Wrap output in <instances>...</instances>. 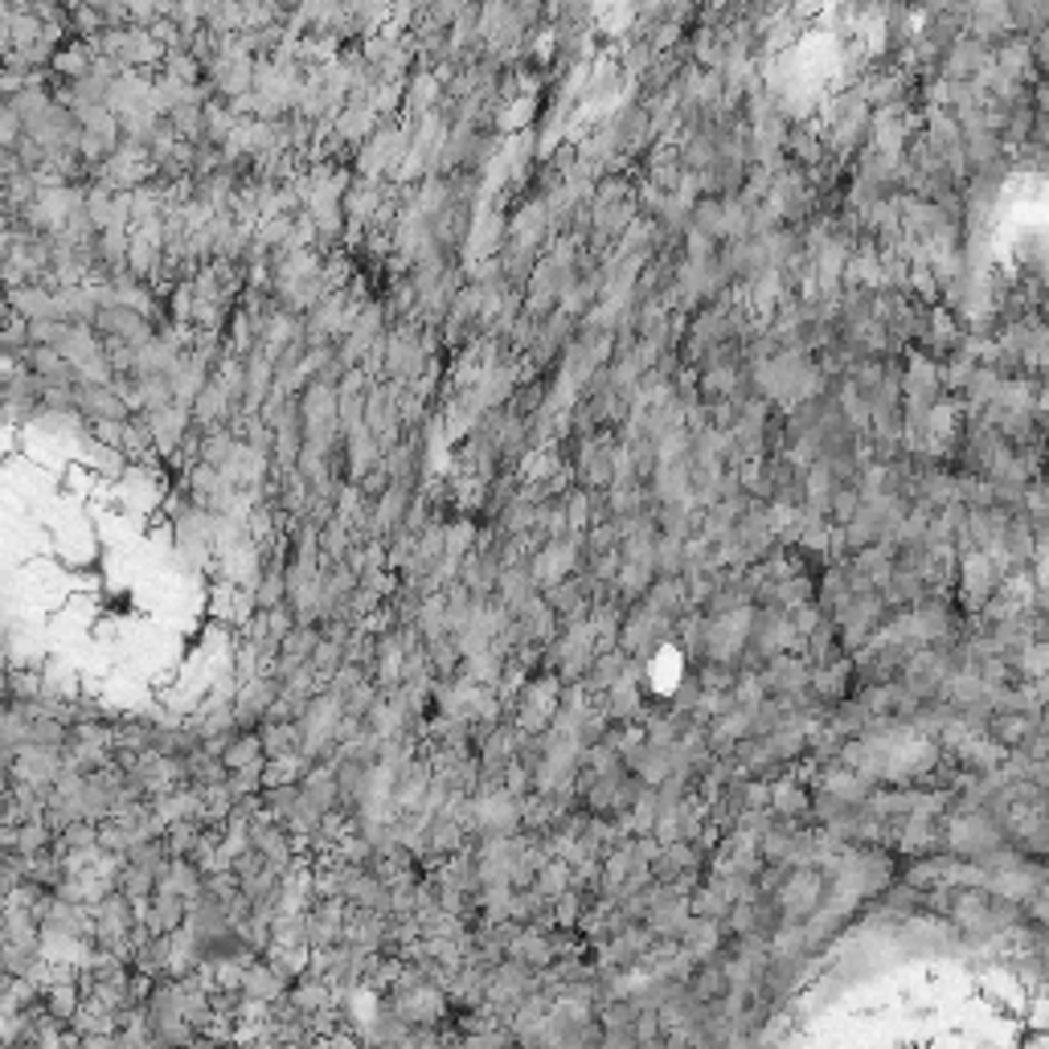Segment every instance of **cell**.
<instances>
[{
    "label": "cell",
    "instance_id": "cell-31",
    "mask_svg": "<svg viewBox=\"0 0 1049 1049\" xmlns=\"http://www.w3.org/2000/svg\"><path fill=\"white\" fill-rule=\"evenodd\" d=\"M533 890L546 893V898H558V893L570 890V865L558 862V857H549L537 874H533Z\"/></svg>",
    "mask_w": 1049,
    "mask_h": 1049
},
{
    "label": "cell",
    "instance_id": "cell-27",
    "mask_svg": "<svg viewBox=\"0 0 1049 1049\" xmlns=\"http://www.w3.org/2000/svg\"><path fill=\"white\" fill-rule=\"evenodd\" d=\"M721 214H726V202L721 197H697L693 202V209H689V226L685 230H697V235H705V238H714L721 247Z\"/></svg>",
    "mask_w": 1049,
    "mask_h": 1049
},
{
    "label": "cell",
    "instance_id": "cell-34",
    "mask_svg": "<svg viewBox=\"0 0 1049 1049\" xmlns=\"http://www.w3.org/2000/svg\"><path fill=\"white\" fill-rule=\"evenodd\" d=\"M263 771L266 763H254V767H242V771H230V791H235L238 799H251V796H263Z\"/></svg>",
    "mask_w": 1049,
    "mask_h": 1049
},
{
    "label": "cell",
    "instance_id": "cell-28",
    "mask_svg": "<svg viewBox=\"0 0 1049 1049\" xmlns=\"http://www.w3.org/2000/svg\"><path fill=\"white\" fill-rule=\"evenodd\" d=\"M16 853L21 857H42V853H54V832H49L46 820H25L16 824Z\"/></svg>",
    "mask_w": 1049,
    "mask_h": 1049
},
{
    "label": "cell",
    "instance_id": "cell-3",
    "mask_svg": "<svg viewBox=\"0 0 1049 1049\" xmlns=\"http://www.w3.org/2000/svg\"><path fill=\"white\" fill-rule=\"evenodd\" d=\"M956 591H959V598H964L968 612H980L988 598L1001 591V574H996V566H992L988 554H976V549H971V554H959Z\"/></svg>",
    "mask_w": 1049,
    "mask_h": 1049
},
{
    "label": "cell",
    "instance_id": "cell-7",
    "mask_svg": "<svg viewBox=\"0 0 1049 1049\" xmlns=\"http://www.w3.org/2000/svg\"><path fill=\"white\" fill-rule=\"evenodd\" d=\"M759 681H763L767 697H791V693L808 689L812 669L803 664V657H799V652H779V657H771L767 664L759 669Z\"/></svg>",
    "mask_w": 1049,
    "mask_h": 1049
},
{
    "label": "cell",
    "instance_id": "cell-13",
    "mask_svg": "<svg viewBox=\"0 0 1049 1049\" xmlns=\"http://www.w3.org/2000/svg\"><path fill=\"white\" fill-rule=\"evenodd\" d=\"M287 996V980H283L280 971L271 968L263 956L254 959L251 968H242V1001H254V1004H275Z\"/></svg>",
    "mask_w": 1049,
    "mask_h": 1049
},
{
    "label": "cell",
    "instance_id": "cell-16",
    "mask_svg": "<svg viewBox=\"0 0 1049 1049\" xmlns=\"http://www.w3.org/2000/svg\"><path fill=\"white\" fill-rule=\"evenodd\" d=\"M640 603L652 615H660V619H681L685 612H693L681 579H652V586H648V595H643Z\"/></svg>",
    "mask_w": 1049,
    "mask_h": 1049
},
{
    "label": "cell",
    "instance_id": "cell-14",
    "mask_svg": "<svg viewBox=\"0 0 1049 1049\" xmlns=\"http://www.w3.org/2000/svg\"><path fill=\"white\" fill-rule=\"evenodd\" d=\"M140 910V926L148 931V935H176L181 926H185V902L176 898V893H152L148 898V907H136Z\"/></svg>",
    "mask_w": 1049,
    "mask_h": 1049
},
{
    "label": "cell",
    "instance_id": "cell-20",
    "mask_svg": "<svg viewBox=\"0 0 1049 1049\" xmlns=\"http://www.w3.org/2000/svg\"><path fill=\"white\" fill-rule=\"evenodd\" d=\"M848 566H853V570H857V574H862V579L869 582L874 591H881V586L890 582V574H893V546H886V541H881V546L862 549V554H853V558H848Z\"/></svg>",
    "mask_w": 1049,
    "mask_h": 1049
},
{
    "label": "cell",
    "instance_id": "cell-6",
    "mask_svg": "<svg viewBox=\"0 0 1049 1049\" xmlns=\"http://www.w3.org/2000/svg\"><path fill=\"white\" fill-rule=\"evenodd\" d=\"M1037 726H1046V714H1021V709H996L992 718H988L984 726V738L996 746V751L1013 754L1021 751L1025 742H1029V734H1034Z\"/></svg>",
    "mask_w": 1049,
    "mask_h": 1049
},
{
    "label": "cell",
    "instance_id": "cell-11",
    "mask_svg": "<svg viewBox=\"0 0 1049 1049\" xmlns=\"http://www.w3.org/2000/svg\"><path fill=\"white\" fill-rule=\"evenodd\" d=\"M574 320L562 312H549L546 320H537V337H533L529 345V361L533 365H549L554 357H562V349L574 341Z\"/></svg>",
    "mask_w": 1049,
    "mask_h": 1049
},
{
    "label": "cell",
    "instance_id": "cell-21",
    "mask_svg": "<svg viewBox=\"0 0 1049 1049\" xmlns=\"http://www.w3.org/2000/svg\"><path fill=\"white\" fill-rule=\"evenodd\" d=\"M221 763H226V771H242V767H254V763H266L259 730H238V734L226 738V742H221Z\"/></svg>",
    "mask_w": 1049,
    "mask_h": 1049
},
{
    "label": "cell",
    "instance_id": "cell-2",
    "mask_svg": "<svg viewBox=\"0 0 1049 1049\" xmlns=\"http://www.w3.org/2000/svg\"><path fill=\"white\" fill-rule=\"evenodd\" d=\"M529 574L537 582V591H549L566 582L570 574H579V537H558V541H541L529 554Z\"/></svg>",
    "mask_w": 1049,
    "mask_h": 1049
},
{
    "label": "cell",
    "instance_id": "cell-23",
    "mask_svg": "<svg viewBox=\"0 0 1049 1049\" xmlns=\"http://www.w3.org/2000/svg\"><path fill=\"white\" fill-rule=\"evenodd\" d=\"M238 447V435L230 431V426H214V431H202V438H197V464H209V468H226L230 464V455H235Z\"/></svg>",
    "mask_w": 1049,
    "mask_h": 1049
},
{
    "label": "cell",
    "instance_id": "cell-32",
    "mask_svg": "<svg viewBox=\"0 0 1049 1049\" xmlns=\"http://www.w3.org/2000/svg\"><path fill=\"white\" fill-rule=\"evenodd\" d=\"M862 492H857V484H836L829 497V525L832 529H841L857 509H862Z\"/></svg>",
    "mask_w": 1049,
    "mask_h": 1049
},
{
    "label": "cell",
    "instance_id": "cell-15",
    "mask_svg": "<svg viewBox=\"0 0 1049 1049\" xmlns=\"http://www.w3.org/2000/svg\"><path fill=\"white\" fill-rule=\"evenodd\" d=\"M259 742H263L266 763H280V759H296V754H304L299 721H263V726H259Z\"/></svg>",
    "mask_w": 1049,
    "mask_h": 1049
},
{
    "label": "cell",
    "instance_id": "cell-33",
    "mask_svg": "<svg viewBox=\"0 0 1049 1049\" xmlns=\"http://www.w3.org/2000/svg\"><path fill=\"white\" fill-rule=\"evenodd\" d=\"M66 734H70V726H66V721L37 718V721H30V742H25V746H49V751H62Z\"/></svg>",
    "mask_w": 1049,
    "mask_h": 1049
},
{
    "label": "cell",
    "instance_id": "cell-1",
    "mask_svg": "<svg viewBox=\"0 0 1049 1049\" xmlns=\"http://www.w3.org/2000/svg\"><path fill=\"white\" fill-rule=\"evenodd\" d=\"M612 435H586L579 438L574 447V488L582 492H607L615 484V471H612Z\"/></svg>",
    "mask_w": 1049,
    "mask_h": 1049
},
{
    "label": "cell",
    "instance_id": "cell-22",
    "mask_svg": "<svg viewBox=\"0 0 1049 1049\" xmlns=\"http://www.w3.org/2000/svg\"><path fill=\"white\" fill-rule=\"evenodd\" d=\"M476 529H480L476 521L464 517V513H455V517L443 525V558L455 566L464 562L471 549H476Z\"/></svg>",
    "mask_w": 1049,
    "mask_h": 1049
},
{
    "label": "cell",
    "instance_id": "cell-10",
    "mask_svg": "<svg viewBox=\"0 0 1049 1049\" xmlns=\"http://www.w3.org/2000/svg\"><path fill=\"white\" fill-rule=\"evenodd\" d=\"M144 423H148V435H152V452L157 455H181V443H185L189 435V410L181 407H164V410H152V414H144Z\"/></svg>",
    "mask_w": 1049,
    "mask_h": 1049
},
{
    "label": "cell",
    "instance_id": "cell-8",
    "mask_svg": "<svg viewBox=\"0 0 1049 1049\" xmlns=\"http://www.w3.org/2000/svg\"><path fill=\"white\" fill-rule=\"evenodd\" d=\"M75 410L87 423H127L132 410L111 386H94V381H79L75 386Z\"/></svg>",
    "mask_w": 1049,
    "mask_h": 1049
},
{
    "label": "cell",
    "instance_id": "cell-24",
    "mask_svg": "<svg viewBox=\"0 0 1049 1049\" xmlns=\"http://www.w3.org/2000/svg\"><path fill=\"white\" fill-rule=\"evenodd\" d=\"M111 890H119L132 902V907H148V898L157 893V877L148 874V869H140V865H119V874H115V886Z\"/></svg>",
    "mask_w": 1049,
    "mask_h": 1049
},
{
    "label": "cell",
    "instance_id": "cell-19",
    "mask_svg": "<svg viewBox=\"0 0 1049 1049\" xmlns=\"http://www.w3.org/2000/svg\"><path fill=\"white\" fill-rule=\"evenodd\" d=\"M4 304L13 308V316H21L25 324H33V320H58L54 316V292H46V287H33V283H25V287H13V292H4Z\"/></svg>",
    "mask_w": 1049,
    "mask_h": 1049
},
{
    "label": "cell",
    "instance_id": "cell-4",
    "mask_svg": "<svg viewBox=\"0 0 1049 1049\" xmlns=\"http://www.w3.org/2000/svg\"><path fill=\"white\" fill-rule=\"evenodd\" d=\"M280 697V681L271 673H254L251 681H242L235 693V721L238 730H259L266 718V709Z\"/></svg>",
    "mask_w": 1049,
    "mask_h": 1049
},
{
    "label": "cell",
    "instance_id": "cell-29",
    "mask_svg": "<svg viewBox=\"0 0 1049 1049\" xmlns=\"http://www.w3.org/2000/svg\"><path fill=\"white\" fill-rule=\"evenodd\" d=\"M124 862L140 865V869H148L152 877H160L164 869H169V862H173V853H169V845H164V836H152V841H140V845L132 848Z\"/></svg>",
    "mask_w": 1049,
    "mask_h": 1049
},
{
    "label": "cell",
    "instance_id": "cell-9",
    "mask_svg": "<svg viewBox=\"0 0 1049 1049\" xmlns=\"http://www.w3.org/2000/svg\"><path fill=\"white\" fill-rule=\"evenodd\" d=\"M62 751H49V746H21L13 763V779L16 784H37V787H54L62 779Z\"/></svg>",
    "mask_w": 1049,
    "mask_h": 1049
},
{
    "label": "cell",
    "instance_id": "cell-35",
    "mask_svg": "<svg viewBox=\"0 0 1049 1049\" xmlns=\"http://www.w3.org/2000/svg\"><path fill=\"white\" fill-rule=\"evenodd\" d=\"M357 492L365 497V504H377L381 497H386V492H390V471L377 464L374 471H365V476L357 480Z\"/></svg>",
    "mask_w": 1049,
    "mask_h": 1049
},
{
    "label": "cell",
    "instance_id": "cell-12",
    "mask_svg": "<svg viewBox=\"0 0 1049 1049\" xmlns=\"http://www.w3.org/2000/svg\"><path fill=\"white\" fill-rule=\"evenodd\" d=\"M21 369H30L37 381L46 386H79V369L58 353V349L46 345H30V353L21 357Z\"/></svg>",
    "mask_w": 1049,
    "mask_h": 1049
},
{
    "label": "cell",
    "instance_id": "cell-25",
    "mask_svg": "<svg viewBox=\"0 0 1049 1049\" xmlns=\"http://www.w3.org/2000/svg\"><path fill=\"white\" fill-rule=\"evenodd\" d=\"M353 554V529L345 521L332 517L329 525H320V566H341Z\"/></svg>",
    "mask_w": 1049,
    "mask_h": 1049
},
{
    "label": "cell",
    "instance_id": "cell-5",
    "mask_svg": "<svg viewBox=\"0 0 1049 1049\" xmlns=\"http://www.w3.org/2000/svg\"><path fill=\"white\" fill-rule=\"evenodd\" d=\"M984 66H992V46H984V42H976V37L964 33V37H956V42L947 46V54H943L939 79L943 82H976Z\"/></svg>",
    "mask_w": 1049,
    "mask_h": 1049
},
{
    "label": "cell",
    "instance_id": "cell-17",
    "mask_svg": "<svg viewBox=\"0 0 1049 1049\" xmlns=\"http://www.w3.org/2000/svg\"><path fill=\"white\" fill-rule=\"evenodd\" d=\"M299 796L312 803L316 812L329 816L337 808V779H332V763H308L299 775Z\"/></svg>",
    "mask_w": 1049,
    "mask_h": 1049
},
{
    "label": "cell",
    "instance_id": "cell-30",
    "mask_svg": "<svg viewBox=\"0 0 1049 1049\" xmlns=\"http://www.w3.org/2000/svg\"><path fill=\"white\" fill-rule=\"evenodd\" d=\"M79 848H99V824L75 820V824H66L62 832H54V853H58V857H62V853H79Z\"/></svg>",
    "mask_w": 1049,
    "mask_h": 1049
},
{
    "label": "cell",
    "instance_id": "cell-26",
    "mask_svg": "<svg viewBox=\"0 0 1049 1049\" xmlns=\"http://www.w3.org/2000/svg\"><path fill=\"white\" fill-rule=\"evenodd\" d=\"M566 509V525H570V537H582V533L595 525V492H582V488H566L562 497Z\"/></svg>",
    "mask_w": 1049,
    "mask_h": 1049
},
{
    "label": "cell",
    "instance_id": "cell-18",
    "mask_svg": "<svg viewBox=\"0 0 1049 1049\" xmlns=\"http://www.w3.org/2000/svg\"><path fill=\"white\" fill-rule=\"evenodd\" d=\"M202 881H205L202 865L189 862V857H173V862H169V869L157 877V890L160 893H176L181 902H193V898L202 893Z\"/></svg>",
    "mask_w": 1049,
    "mask_h": 1049
}]
</instances>
